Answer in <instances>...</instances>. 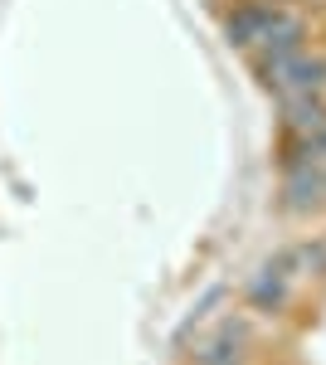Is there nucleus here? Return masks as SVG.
<instances>
[{"instance_id":"f257e3e1","label":"nucleus","mask_w":326,"mask_h":365,"mask_svg":"<svg viewBox=\"0 0 326 365\" xmlns=\"http://www.w3.org/2000/svg\"><path fill=\"white\" fill-rule=\"evenodd\" d=\"M302 263H307L302 249H287V253H277V258H268V263L253 273V282H248V302L258 312H277L287 302V287H292V278L302 273Z\"/></svg>"},{"instance_id":"f03ea898","label":"nucleus","mask_w":326,"mask_h":365,"mask_svg":"<svg viewBox=\"0 0 326 365\" xmlns=\"http://www.w3.org/2000/svg\"><path fill=\"white\" fill-rule=\"evenodd\" d=\"M268 88L282 98V103H297V98H326V58L322 54H297Z\"/></svg>"},{"instance_id":"7ed1b4c3","label":"nucleus","mask_w":326,"mask_h":365,"mask_svg":"<svg viewBox=\"0 0 326 365\" xmlns=\"http://www.w3.org/2000/svg\"><path fill=\"white\" fill-rule=\"evenodd\" d=\"M287 10L282 5H272V0H253V5H239L234 15H229V44H239V49H258L263 39L272 34V25L282 20Z\"/></svg>"},{"instance_id":"20e7f679","label":"nucleus","mask_w":326,"mask_h":365,"mask_svg":"<svg viewBox=\"0 0 326 365\" xmlns=\"http://www.w3.org/2000/svg\"><path fill=\"white\" fill-rule=\"evenodd\" d=\"M239 346H244V327L229 322V327L200 351V365H234V361H239Z\"/></svg>"}]
</instances>
